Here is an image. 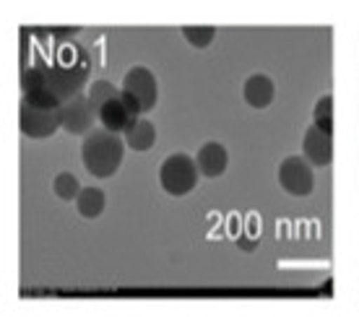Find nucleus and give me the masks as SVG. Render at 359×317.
Returning <instances> with one entry per match:
<instances>
[{"mask_svg":"<svg viewBox=\"0 0 359 317\" xmlns=\"http://www.w3.org/2000/svg\"><path fill=\"white\" fill-rule=\"evenodd\" d=\"M89 83V57L81 47L68 45L57 50L53 63H47V89L57 99L71 101L83 94V86Z\"/></svg>","mask_w":359,"mask_h":317,"instance_id":"1","label":"nucleus"},{"mask_svg":"<svg viewBox=\"0 0 359 317\" xmlns=\"http://www.w3.org/2000/svg\"><path fill=\"white\" fill-rule=\"evenodd\" d=\"M182 36H185V42H188L190 47L206 50L216 39V29L214 27H182Z\"/></svg>","mask_w":359,"mask_h":317,"instance_id":"18","label":"nucleus"},{"mask_svg":"<svg viewBox=\"0 0 359 317\" xmlns=\"http://www.w3.org/2000/svg\"><path fill=\"white\" fill-rule=\"evenodd\" d=\"M47 89V63H34L21 71V94H34Z\"/></svg>","mask_w":359,"mask_h":317,"instance_id":"16","label":"nucleus"},{"mask_svg":"<svg viewBox=\"0 0 359 317\" xmlns=\"http://www.w3.org/2000/svg\"><path fill=\"white\" fill-rule=\"evenodd\" d=\"M126 138L109 133L104 127H94L81 143V162L86 172L97 180H109L115 177L123 156H126Z\"/></svg>","mask_w":359,"mask_h":317,"instance_id":"2","label":"nucleus"},{"mask_svg":"<svg viewBox=\"0 0 359 317\" xmlns=\"http://www.w3.org/2000/svg\"><path fill=\"white\" fill-rule=\"evenodd\" d=\"M76 209L83 218H99L107 209V195L102 188H83L81 195L76 198Z\"/></svg>","mask_w":359,"mask_h":317,"instance_id":"13","label":"nucleus"},{"mask_svg":"<svg viewBox=\"0 0 359 317\" xmlns=\"http://www.w3.org/2000/svg\"><path fill=\"white\" fill-rule=\"evenodd\" d=\"M278 185L294 198H307L315 190L313 164L305 156H287L278 164Z\"/></svg>","mask_w":359,"mask_h":317,"instance_id":"6","label":"nucleus"},{"mask_svg":"<svg viewBox=\"0 0 359 317\" xmlns=\"http://www.w3.org/2000/svg\"><path fill=\"white\" fill-rule=\"evenodd\" d=\"M81 182H79V177L73 172H60L57 177L53 180V192L57 195L60 200H65V203H76V198L81 195Z\"/></svg>","mask_w":359,"mask_h":317,"instance_id":"17","label":"nucleus"},{"mask_svg":"<svg viewBox=\"0 0 359 317\" xmlns=\"http://www.w3.org/2000/svg\"><path fill=\"white\" fill-rule=\"evenodd\" d=\"M123 138H126L128 148H133V151H138V154L151 151L154 143H156V125H154L151 120L141 118L138 122H133V125L128 127V133Z\"/></svg>","mask_w":359,"mask_h":317,"instance_id":"12","label":"nucleus"},{"mask_svg":"<svg viewBox=\"0 0 359 317\" xmlns=\"http://www.w3.org/2000/svg\"><path fill=\"white\" fill-rule=\"evenodd\" d=\"M24 101H29L32 107H39V109H60L63 107V101L55 97L50 89H42V91H34V94H27Z\"/></svg>","mask_w":359,"mask_h":317,"instance_id":"19","label":"nucleus"},{"mask_svg":"<svg viewBox=\"0 0 359 317\" xmlns=\"http://www.w3.org/2000/svg\"><path fill=\"white\" fill-rule=\"evenodd\" d=\"M60 120H63V130L65 133H71V136H89L91 130H94V120L97 118V112L91 107V101L86 94H79L76 99L65 101L63 107H60Z\"/></svg>","mask_w":359,"mask_h":317,"instance_id":"8","label":"nucleus"},{"mask_svg":"<svg viewBox=\"0 0 359 317\" xmlns=\"http://www.w3.org/2000/svg\"><path fill=\"white\" fill-rule=\"evenodd\" d=\"M243 97L252 109H266L276 99V83L266 73H252L243 86Z\"/></svg>","mask_w":359,"mask_h":317,"instance_id":"11","label":"nucleus"},{"mask_svg":"<svg viewBox=\"0 0 359 317\" xmlns=\"http://www.w3.org/2000/svg\"><path fill=\"white\" fill-rule=\"evenodd\" d=\"M302 156L313 167H328L333 162V136L310 125L302 136Z\"/></svg>","mask_w":359,"mask_h":317,"instance_id":"9","label":"nucleus"},{"mask_svg":"<svg viewBox=\"0 0 359 317\" xmlns=\"http://www.w3.org/2000/svg\"><path fill=\"white\" fill-rule=\"evenodd\" d=\"M86 97H89L94 112L99 115V109L104 107L107 101H112V99H117V97H120V89H117L112 81H104V78H99V81H91L89 83V91H86Z\"/></svg>","mask_w":359,"mask_h":317,"instance_id":"15","label":"nucleus"},{"mask_svg":"<svg viewBox=\"0 0 359 317\" xmlns=\"http://www.w3.org/2000/svg\"><path fill=\"white\" fill-rule=\"evenodd\" d=\"M120 89L130 94L141 109L146 112H151L156 107V101H159V81H156V76H154L146 65H133L130 71L123 76V86Z\"/></svg>","mask_w":359,"mask_h":317,"instance_id":"7","label":"nucleus"},{"mask_svg":"<svg viewBox=\"0 0 359 317\" xmlns=\"http://www.w3.org/2000/svg\"><path fill=\"white\" fill-rule=\"evenodd\" d=\"M196 164H198V172L201 177H208V180H216V177H222L226 172V167H229V154H226V148L219 141H208L198 148L196 154Z\"/></svg>","mask_w":359,"mask_h":317,"instance_id":"10","label":"nucleus"},{"mask_svg":"<svg viewBox=\"0 0 359 317\" xmlns=\"http://www.w3.org/2000/svg\"><path fill=\"white\" fill-rule=\"evenodd\" d=\"M97 118H99V125L104 127V130L117 133V136H126L128 127L144 118V109H141V104L130 94H126V91L120 89V97L107 101L104 107L99 109Z\"/></svg>","mask_w":359,"mask_h":317,"instance_id":"4","label":"nucleus"},{"mask_svg":"<svg viewBox=\"0 0 359 317\" xmlns=\"http://www.w3.org/2000/svg\"><path fill=\"white\" fill-rule=\"evenodd\" d=\"M18 127H21V133L27 138H32V141L53 138L55 133L63 127L60 109H39L21 99V104H18Z\"/></svg>","mask_w":359,"mask_h":317,"instance_id":"5","label":"nucleus"},{"mask_svg":"<svg viewBox=\"0 0 359 317\" xmlns=\"http://www.w3.org/2000/svg\"><path fill=\"white\" fill-rule=\"evenodd\" d=\"M313 125L318 130H323L328 136H333V127H336V115H333V97L325 94L320 99L315 101L313 107Z\"/></svg>","mask_w":359,"mask_h":317,"instance_id":"14","label":"nucleus"},{"mask_svg":"<svg viewBox=\"0 0 359 317\" xmlns=\"http://www.w3.org/2000/svg\"><path fill=\"white\" fill-rule=\"evenodd\" d=\"M201 172L193 156L188 154H170L159 167V185L172 198H185L196 190Z\"/></svg>","mask_w":359,"mask_h":317,"instance_id":"3","label":"nucleus"}]
</instances>
